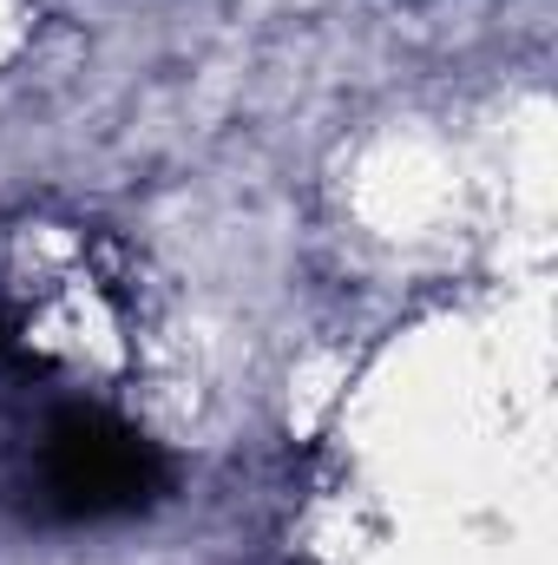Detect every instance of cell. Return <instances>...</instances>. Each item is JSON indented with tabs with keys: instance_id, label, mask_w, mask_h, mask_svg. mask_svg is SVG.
Listing matches in <instances>:
<instances>
[{
	"instance_id": "cell-1",
	"label": "cell",
	"mask_w": 558,
	"mask_h": 565,
	"mask_svg": "<svg viewBox=\"0 0 558 565\" xmlns=\"http://www.w3.org/2000/svg\"><path fill=\"white\" fill-rule=\"evenodd\" d=\"M40 480L66 520H112L164 493V454L99 408H66L46 427Z\"/></svg>"
}]
</instances>
